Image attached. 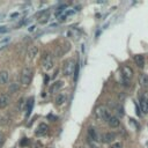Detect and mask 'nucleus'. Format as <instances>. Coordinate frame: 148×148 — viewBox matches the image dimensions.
<instances>
[{
    "label": "nucleus",
    "instance_id": "nucleus-5",
    "mask_svg": "<svg viewBox=\"0 0 148 148\" xmlns=\"http://www.w3.org/2000/svg\"><path fill=\"white\" fill-rule=\"evenodd\" d=\"M122 74L125 80H130L133 77V69L130 66H123L122 67Z\"/></svg>",
    "mask_w": 148,
    "mask_h": 148
},
{
    "label": "nucleus",
    "instance_id": "nucleus-9",
    "mask_svg": "<svg viewBox=\"0 0 148 148\" xmlns=\"http://www.w3.org/2000/svg\"><path fill=\"white\" fill-rule=\"evenodd\" d=\"M37 53H38V48H37V46H35V45L30 46V48L28 49V52H27L28 59H29V60H33V59L37 56Z\"/></svg>",
    "mask_w": 148,
    "mask_h": 148
},
{
    "label": "nucleus",
    "instance_id": "nucleus-17",
    "mask_svg": "<svg viewBox=\"0 0 148 148\" xmlns=\"http://www.w3.org/2000/svg\"><path fill=\"white\" fill-rule=\"evenodd\" d=\"M139 82H140L141 87H143V88H148V75H146V74H142V75H140V78H139Z\"/></svg>",
    "mask_w": 148,
    "mask_h": 148
},
{
    "label": "nucleus",
    "instance_id": "nucleus-20",
    "mask_svg": "<svg viewBox=\"0 0 148 148\" xmlns=\"http://www.w3.org/2000/svg\"><path fill=\"white\" fill-rule=\"evenodd\" d=\"M10 123V117L7 115H3V116H0V125H7Z\"/></svg>",
    "mask_w": 148,
    "mask_h": 148
},
{
    "label": "nucleus",
    "instance_id": "nucleus-26",
    "mask_svg": "<svg viewBox=\"0 0 148 148\" xmlns=\"http://www.w3.org/2000/svg\"><path fill=\"white\" fill-rule=\"evenodd\" d=\"M28 142H29V141H28V139H26V138H24L20 143H21V146H26V145H28Z\"/></svg>",
    "mask_w": 148,
    "mask_h": 148
},
{
    "label": "nucleus",
    "instance_id": "nucleus-24",
    "mask_svg": "<svg viewBox=\"0 0 148 148\" xmlns=\"http://www.w3.org/2000/svg\"><path fill=\"white\" fill-rule=\"evenodd\" d=\"M23 102H24V100H23V98H21V100L19 101V109H20V110H22V109H23V104H24Z\"/></svg>",
    "mask_w": 148,
    "mask_h": 148
},
{
    "label": "nucleus",
    "instance_id": "nucleus-2",
    "mask_svg": "<svg viewBox=\"0 0 148 148\" xmlns=\"http://www.w3.org/2000/svg\"><path fill=\"white\" fill-rule=\"evenodd\" d=\"M33 68L31 67H24L21 72V78H20V81L23 86H29L31 80H33Z\"/></svg>",
    "mask_w": 148,
    "mask_h": 148
},
{
    "label": "nucleus",
    "instance_id": "nucleus-6",
    "mask_svg": "<svg viewBox=\"0 0 148 148\" xmlns=\"http://www.w3.org/2000/svg\"><path fill=\"white\" fill-rule=\"evenodd\" d=\"M140 108L141 111L143 113H148V96L147 95H142L141 100H140Z\"/></svg>",
    "mask_w": 148,
    "mask_h": 148
},
{
    "label": "nucleus",
    "instance_id": "nucleus-15",
    "mask_svg": "<svg viewBox=\"0 0 148 148\" xmlns=\"http://www.w3.org/2000/svg\"><path fill=\"white\" fill-rule=\"evenodd\" d=\"M88 135H89L90 139H93V140H95V141L101 140L100 136H98V134H97V132H96V130H95L94 127H89V128H88Z\"/></svg>",
    "mask_w": 148,
    "mask_h": 148
},
{
    "label": "nucleus",
    "instance_id": "nucleus-7",
    "mask_svg": "<svg viewBox=\"0 0 148 148\" xmlns=\"http://www.w3.org/2000/svg\"><path fill=\"white\" fill-rule=\"evenodd\" d=\"M10 102H11V97H10V95H7V94H3L1 96H0V109L6 108V107L10 104Z\"/></svg>",
    "mask_w": 148,
    "mask_h": 148
},
{
    "label": "nucleus",
    "instance_id": "nucleus-4",
    "mask_svg": "<svg viewBox=\"0 0 148 148\" xmlns=\"http://www.w3.org/2000/svg\"><path fill=\"white\" fill-rule=\"evenodd\" d=\"M42 66L45 71H49L53 67V58L50 53L45 52L43 56H42Z\"/></svg>",
    "mask_w": 148,
    "mask_h": 148
},
{
    "label": "nucleus",
    "instance_id": "nucleus-18",
    "mask_svg": "<svg viewBox=\"0 0 148 148\" xmlns=\"http://www.w3.org/2000/svg\"><path fill=\"white\" fill-rule=\"evenodd\" d=\"M33 107H34V98L30 97V98L28 100V102H27V117L30 115V112H31V110H33Z\"/></svg>",
    "mask_w": 148,
    "mask_h": 148
},
{
    "label": "nucleus",
    "instance_id": "nucleus-16",
    "mask_svg": "<svg viewBox=\"0 0 148 148\" xmlns=\"http://www.w3.org/2000/svg\"><path fill=\"white\" fill-rule=\"evenodd\" d=\"M67 100V96L66 94H58L57 97H56V104L57 105H62Z\"/></svg>",
    "mask_w": 148,
    "mask_h": 148
},
{
    "label": "nucleus",
    "instance_id": "nucleus-10",
    "mask_svg": "<svg viewBox=\"0 0 148 148\" xmlns=\"http://www.w3.org/2000/svg\"><path fill=\"white\" fill-rule=\"evenodd\" d=\"M48 130H49L48 125H46V124H44V123H42V124H39V126H38V127H37V130H36V135H38V136H41V135H45V134L48 133Z\"/></svg>",
    "mask_w": 148,
    "mask_h": 148
},
{
    "label": "nucleus",
    "instance_id": "nucleus-3",
    "mask_svg": "<svg viewBox=\"0 0 148 148\" xmlns=\"http://www.w3.org/2000/svg\"><path fill=\"white\" fill-rule=\"evenodd\" d=\"M75 67H77V64L74 62L73 59L66 60L62 65V74L65 77H69L71 74H73V72L75 71Z\"/></svg>",
    "mask_w": 148,
    "mask_h": 148
},
{
    "label": "nucleus",
    "instance_id": "nucleus-22",
    "mask_svg": "<svg viewBox=\"0 0 148 148\" xmlns=\"http://www.w3.org/2000/svg\"><path fill=\"white\" fill-rule=\"evenodd\" d=\"M109 148H122V143H120V142H115V143H112Z\"/></svg>",
    "mask_w": 148,
    "mask_h": 148
},
{
    "label": "nucleus",
    "instance_id": "nucleus-12",
    "mask_svg": "<svg viewBox=\"0 0 148 148\" xmlns=\"http://www.w3.org/2000/svg\"><path fill=\"white\" fill-rule=\"evenodd\" d=\"M119 124H120L119 119H118L117 117H115V116H111V117L108 119V125H109L110 127H112V128L118 127V126H119Z\"/></svg>",
    "mask_w": 148,
    "mask_h": 148
},
{
    "label": "nucleus",
    "instance_id": "nucleus-21",
    "mask_svg": "<svg viewBox=\"0 0 148 148\" xmlns=\"http://www.w3.org/2000/svg\"><path fill=\"white\" fill-rule=\"evenodd\" d=\"M48 19H49V13L48 12H44V15L41 16V19H39V23H45L48 21Z\"/></svg>",
    "mask_w": 148,
    "mask_h": 148
},
{
    "label": "nucleus",
    "instance_id": "nucleus-23",
    "mask_svg": "<svg viewBox=\"0 0 148 148\" xmlns=\"http://www.w3.org/2000/svg\"><path fill=\"white\" fill-rule=\"evenodd\" d=\"M4 141H5V136H4V134L0 132V148L3 147V145H4Z\"/></svg>",
    "mask_w": 148,
    "mask_h": 148
},
{
    "label": "nucleus",
    "instance_id": "nucleus-8",
    "mask_svg": "<svg viewBox=\"0 0 148 148\" xmlns=\"http://www.w3.org/2000/svg\"><path fill=\"white\" fill-rule=\"evenodd\" d=\"M115 138H116V134H115V133L108 132V133H104V134L102 135L101 140H102L104 143H110V142H112V141L115 140Z\"/></svg>",
    "mask_w": 148,
    "mask_h": 148
},
{
    "label": "nucleus",
    "instance_id": "nucleus-14",
    "mask_svg": "<svg viewBox=\"0 0 148 148\" xmlns=\"http://www.w3.org/2000/svg\"><path fill=\"white\" fill-rule=\"evenodd\" d=\"M64 86V84H62V81H57V82H54L51 87H50V93L51 94H54V93H57L61 87Z\"/></svg>",
    "mask_w": 148,
    "mask_h": 148
},
{
    "label": "nucleus",
    "instance_id": "nucleus-13",
    "mask_svg": "<svg viewBox=\"0 0 148 148\" xmlns=\"http://www.w3.org/2000/svg\"><path fill=\"white\" fill-rule=\"evenodd\" d=\"M8 79H10V74L7 71H1L0 72V85H5L8 82Z\"/></svg>",
    "mask_w": 148,
    "mask_h": 148
},
{
    "label": "nucleus",
    "instance_id": "nucleus-1",
    "mask_svg": "<svg viewBox=\"0 0 148 148\" xmlns=\"http://www.w3.org/2000/svg\"><path fill=\"white\" fill-rule=\"evenodd\" d=\"M94 116H95V118H96L98 122H108V119L111 117L109 110H108L105 107H102V105H101V107H97V108L95 109Z\"/></svg>",
    "mask_w": 148,
    "mask_h": 148
},
{
    "label": "nucleus",
    "instance_id": "nucleus-25",
    "mask_svg": "<svg viewBox=\"0 0 148 148\" xmlns=\"http://www.w3.org/2000/svg\"><path fill=\"white\" fill-rule=\"evenodd\" d=\"M8 29H7V27H0V34H4V33H6Z\"/></svg>",
    "mask_w": 148,
    "mask_h": 148
},
{
    "label": "nucleus",
    "instance_id": "nucleus-11",
    "mask_svg": "<svg viewBox=\"0 0 148 148\" xmlns=\"http://www.w3.org/2000/svg\"><path fill=\"white\" fill-rule=\"evenodd\" d=\"M133 59H134L135 65H136L139 68H143V67H145V58H143L142 54H136V56H134Z\"/></svg>",
    "mask_w": 148,
    "mask_h": 148
},
{
    "label": "nucleus",
    "instance_id": "nucleus-19",
    "mask_svg": "<svg viewBox=\"0 0 148 148\" xmlns=\"http://www.w3.org/2000/svg\"><path fill=\"white\" fill-rule=\"evenodd\" d=\"M19 88H20L19 84H12V85L10 86V88H8V93H10V94H14V93H16V92L19 90Z\"/></svg>",
    "mask_w": 148,
    "mask_h": 148
}]
</instances>
